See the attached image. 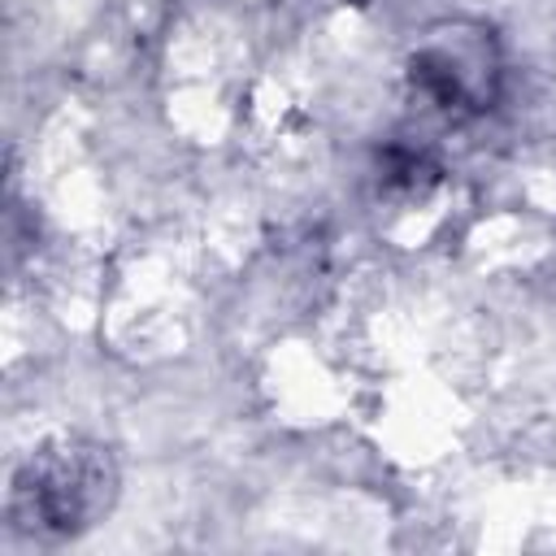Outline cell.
<instances>
[{
  "instance_id": "obj_1",
  "label": "cell",
  "mask_w": 556,
  "mask_h": 556,
  "mask_svg": "<svg viewBox=\"0 0 556 556\" xmlns=\"http://www.w3.org/2000/svg\"><path fill=\"white\" fill-rule=\"evenodd\" d=\"M117 491V469L96 443H48L35 452L13 482V517L39 534L87 530Z\"/></svg>"
},
{
  "instance_id": "obj_2",
  "label": "cell",
  "mask_w": 556,
  "mask_h": 556,
  "mask_svg": "<svg viewBox=\"0 0 556 556\" xmlns=\"http://www.w3.org/2000/svg\"><path fill=\"white\" fill-rule=\"evenodd\" d=\"M413 83L426 100L452 113H478L495 100L500 56L486 30L443 26L413 52Z\"/></svg>"
}]
</instances>
